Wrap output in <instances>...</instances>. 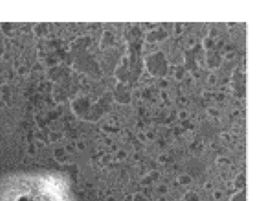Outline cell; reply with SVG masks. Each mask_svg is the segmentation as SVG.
Masks as SVG:
<instances>
[{"label":"cell","instance_id":"cell-1","mask_svg":"<svg viewBox=\"0 0 263 201\" xmlns=\"http://www.w3.org/2000/svg\"><path fill=\"white\" fill-rule=\"evenodd\" d=\"M0 201H74L68 182L56 173L19 174L0 184Z\"/></svg>","mask_w":263,"mask_h":201},{"label":"cell","instance_id":"cell-2","mask_svg":"<svg viewBox=\"0 0 263 201\" xmlns=\"http://www.w3.org/2000/svg\"><path fill=\"white\" fill-rule=\"evenodd\" d=\"M145 66L152 76L163 77L168 73V62L161 51L153 52L145 58Z\"/></svg>","mask_w":263,"mask_h":201},{"label":"cell","instance_id":"cell-3","mask_svg":"<svg viewBox=\"0 0 263 201\" xmlns=\"http://www.w3.org/2000/svg\"><path fill=\"white\" fill-rule=\"evenodd\" d=\"M115 94H116L115 99L119 103L127 104L130 102L131 97H130V91L122 83H118Z\"/></svg>","mask_w":263,"mask_h":201},{"label":"cell","instance_id":"cell-4","mask_svg":"<svg viewBox=\"0 0 263 201\" xmlns=\"http://www.w3.org/2000/svg\"><path fill=\"white\" fill-rule=\"evenodd\" d=\"M168 36V33L164 30H153V31L148 32L146 35V40L149 42H154L161 41L165 39Z\"/></svg>","mask_w":263,"mask_h":201},{"label":"cell","instance_id":"cell-5","mask_svg":"<svg viewBox=\"0 0 263 201\" xmlns=\"http://www.w3.org/2000/svg\"><path fill=\"white\" fill-rule=\"evenodd\" d=\"M234 187L235 188L239 190L245 189V177L243 173H240L236 177V180H235V183H234Z\"/></svg>","mask_w":263,"mask_h":201},{"label":"cell","instance_id":"cell-6","mask_svg":"<svg viewBox=\"0 0 263 201\" xmlns=\"http://www.w3.org/2000/svg\"><path fill=\"white\" fill-rule=\"evenodd\" d=\"M245 190L244 189L238 191L236 193L234 194L230 201H245Z\"/></svg>","mask_w":263,"mask_h":201},{"label":"cell","instance_id":"cell-7","mask_svg":"<svg viewBox=\"0 0 263 201\" xmlns=\"http://www.w3.org/2000/svg\"><path fill=\"white\" fill-rule=\"evenodd\" d=\"M184 201H199V196L194 191H188L184 196Z\"/></svg>","mask_w":263,"mask_h":201},{"label":"cell","instance_id":"cell-8","mask_svg":"<svg viewBox=\"0 0 263 201\" xmlns=\"http://www.w3.org/2000/svg\"><path fill=\"white\" fill-rule=\"evenodd\" d=\"M178 182L181 185H188L192 182V179L189 175L184 174V175H181L178 178Z\"/></svg>","mask_w":263,"mask_h":201},{"label":"cell","instance_id":"cell-9","mask_svg":"<svg viewBox=\"0 0 263 201\" xmlns=\"http://www.w3.org/2000/svg\"><path fill=\"white\" fill-rule=\"evenodd\" d=\"M132 201H148L142 194L137 193L132 196Z\"/></svg>","mask_w":263,"mask_h":201},{"label":"cell","instance_id":"cell-10","mask_svg":"<svg viewBox=\"0 0 263 201\" xmlns=\"http://www.w3.org/2000/svg\"><path fill=\"white\" fill-rule=\"evenodd\" d=\"M148 176L150 177L151 180H152V182H154V181H157L158 180L160 173L158 171H156V170H152Z\"/></svg>","mask_w":263,"mask_h":201},{"label":"cell","instance_id":"cell-11","mask_svg":"<svg viewBox=\"0 0 263 201\" xmlns=\"http://www.w3.org/2000/svg\"><path fill=\"white\" fill-rule=\"evenodd\" d=\"M158 192L162 194V195L166 194L168 192V187L166 185H165V184H161V185H160L158 187Z\"/></svg>","mask_w":263,"mask_h":201},{"label":"cell","instance_id":"cell-12","mask_svg":"<svg viewBox=\"0 0 263 201\" xmlns=\"http://www.w3.org/2000/svg\"><path fill=\"white\" fill-rule=\"evenodd\" d=\"M184 76V69L182 67H179L176 71V78L178 80H181Z\"/></svg>","mask_w":263,"mask_h":201},{"label":"cell","instance_id":"cell-13","mask_svg":"<svg viewBox=\"0 0 263 201\" xmlns=\"http://www.w3.org/2000/svg\"><path fill=\"white\" fill-rule=\"evenodd\" d=\"M204 47H205V49H210L213 46L212 39L210 38L206 39L204 42Z\"/></svg>","mask_w":263,"mask_h":201},{"label":"cell","instance_id":"cell-14","mask_svg":"<svg viewBox=\"0 0 263 201\" xmlns=\"http://www.w3.org/2000/svg\"><path fill=\"white\" fill-rule=\"evenodd\" d=\"M141 184H143V185H149V184H151V183H152V180H151V178H150V177L149 176H147V177H144V178L141 180Z\"/></svg>","mask_w":263,"mask_h":201},{"label":"cell","instance_id":"cell-15","mask_svg":"<svg viewBox=\"0 0 263 201\" xmlns=\"http://www.w3.org/2000/svg\"><path fill=\"white\" fill-rule=\"evenodd\" d=\"M222 192H220V191H215V193H214V197L216 199H219L222 198Z\"/></svg>","mask_w":263,"mask_h":201},{"label":"cell","instance_id":"cell-16","mask_svg":"<svg viewBox=\"0 0 263 201\" xmlns=\"http://www.w3.org/2000/svg\"><path fill=\"white\" fill-rule=\"evenodd\" d=\"M127 156L126 152H123V151H120L119 152H118V158L119 159H123V158H125Z\"/></svg>","mask_w":263,"mask_h":201},{"label":"cell","instance_id":"cell-17","mask_svg":"<svg viewBox=\"0 0 263 201\" xmlns=\"http://www.w3.org/2000/svg\"><path fill=\"white\" fill-rule=\"evenodd\" d=\"M159 161L161 163H164V162L166 161V156H164V155H161L159 156Z\"/></svg>","mask_w":263,"mask_h":201},{"label":"cell","instance_id":"cell-18","mask_svg":"<svg viewBox=\"0 0 263 201\" xmlns=\"http://www.w3.org/2000/svg\"><path fill=\"white\" fill-rule=\"evenodd\" d=\"M161 85L162 87H166L167 85H168V83H167L166 81H164V80H163V81L161 82Z\"/></svg>","mask_w":263,"mask_h":201},{"label":"cell","instance_id":"cell-19","mask_svg":"<svg viewBox=\"0 0 263 201\" xmlns=\"http://www.w3.org/2000/svg\"><path fill=\"white\" fill-rule=\"evenodd\" d=\"M158 201H166V198H165V196H161V197L158 199Z\"/></svg>","mask_w":263,"mask_h":201}]
</instances>
